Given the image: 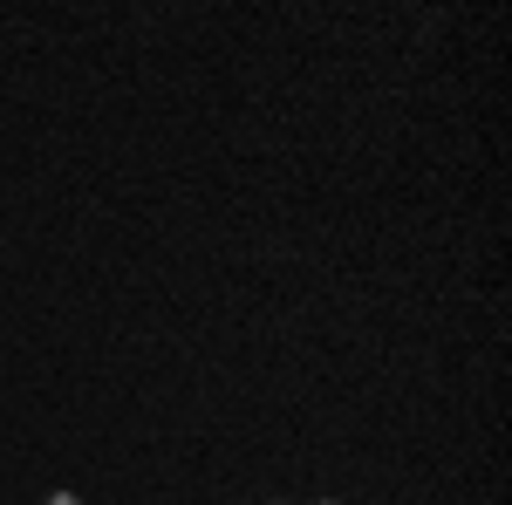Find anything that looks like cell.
I'll return each instance as SVG.
<instances>
[{"label":"cell","instance_id":"6da1fadb","mask_svg":"<svg viewBox=\"0 0 512 505\" xmlns=\"http://www.w3.org/2000/svg\"><path fill=\"white\" fill-rule=\"evenodd\" d=\"M48 505H82V499L76 492H48Z\"/></svg>","mask_w":512,"mask_h":505}]
</instances>
